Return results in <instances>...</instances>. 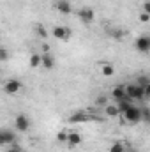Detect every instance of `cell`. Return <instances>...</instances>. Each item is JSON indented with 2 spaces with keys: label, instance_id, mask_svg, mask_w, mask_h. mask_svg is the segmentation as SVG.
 Instances as JSON below:
<instances>
[{
  "label": "cell",
  "instance_id": "6da1fadb",
  "mask_svg": "<svg viewBox=\"0 0 150 152\" xmlns=\"http://www.w3.org/2000/svg\"><path fill=\"white\" fill-rule=\"evenodd\" d=\"M125 90H127V97H129V99H143V97H145V87H141V85H138V83L127 85Z\"/></svg>",
  "mask_w": 150,
  "mask_h": 152
},
{
  "label": "cell",
  "instance_id": "7a4b0ae2",
  "mask_svg": "<svg viewBox=\"0 0 150 152\" xmlns=\"http://www.w3.org/2000/svg\"><path fill=\"white\" fill-rule=\"evenodd\" d=\"M51 34H53L57 39H60V41H69L71 36H73V30H71V28H67V27L55 25V27H53V30H51Z\"/></svg>",
  "mask_w": 150,
  "mask_h": 152
},
{
  "label": "cell",
  "instance_id": "3957f363",
  "mask_svg": "<svg viewBox=\"0 0 150 152\" xmlns=\"http://www.w3.org/2000/svg\"><path fill=\"white\" fill-rule=\"evenodd\" d=\"M124 115V118L127 120V122H131V124H136V122H140L141 120V108H136V106H131Z\"/></svg>",
  "mask_w": 150,
  "mask_h": 152
},
{
  "label": "cell",
  "instance_id": "277c9868",
  "mask_svg": "<svg viewBox=\"0 0 150 152\" xmlns=\"http://www.w3.org/2000/svg\"><path fill=\"white\" fill-rule=\"evenodd\" d=\"M134 48L141 53H147L150 51V37L149 36H140V37L134 41Z\"/></svg>",
  "mask_w": 150,
  "mask_h": 152
},
{
  "label": "cell",
  "instance_id": "5b68a950",
  "mask_svg": "<svg viewBox=\"0 0 150 152\" xmlns=\"http://www.w3.org/2000/svg\"><path fill=\"white\" fill-rule=\"evenodd\" d=\"M78 16H79V20H81L83 23H92V21L95 20V12H94V9H90V7L79 9V11H78Z\"/></svg>",
  "mask_w": 150,
  "mask_h": 152
},
{
  "label": "cell",
  "instance_id": "8992f818",
  "mask_svg": "<svg viewBox=\"0 0 150 152\" xmlns=\"http://www.w3.org/2000/svg\"><path fill=\"white\" fill-rule=\"evenodd\" d=\"M14 126H16L18 131H28V129H30V120H28L27 115L20 113L16 118H14Z\"/></svg>",
  "mask_w": 150,
  "mask_h": 152
},
{
  "label": "cell",
  "instance_id": "52a82bcc",
  "mask_svg": "<svg viewBox=\"0 0 150 152\" xmlns=\"http://www.w3.org/2000/svg\"><path fill=\"white\" fill-rule=\"evenodd\" d=\"M20 90H21V83L18 80H7L4 83V92L5 94H16Z\"/></svg>",
  "mask_w": 150,
  "mask_h": 152
},
{
  "label": "cell",
  "instance_id": "ba28073f",
  "mask_svg": "<svg viewBox=\"0 0 150 152\" xmlns=\"http://www.w3.org/2000/svg\"><path fill=\"white\" fill-rule=\"evenodd\" d=\"M55 9L60 12V14H71L73 12V5L69 0H57L55 2Z\"/></svg>",
  "mask_w": 150,
  "mask_h": 152
},
{
  "label": "cell",
  "instance_id": "9c48e42d",
  "mask_svg": "<svg viewBox=\"0 0 150 152\" xmlns=\"http://www.w3.org/2000/svg\"><path fill=\"white\" fill-rule=\"evenodd\" d=\"M14 140H16L14 133H11V131H7V129H4V131L0 133V143H2V145H14Z\"/></svg>",
  "mask_w": 150,
  "mask_h": 152
},
{
  "label": "cell",
  "instance_id": "30bf717a",
  "mask_svg": "<svg viewBox=\"0 0 150 152\" xmlns=\"http://www.w3.org/2000/svg\"><path fill=\"white\" fill-rule=\"evenodd\" d=\"M111 96L115 97V99H117V101H122V99H125V97H127V90H125V85H117V87H113Z\"/></svg>",
  "mask_w": 150,
  "mask_h": 152
},
{
  "label": "cell",
  "instance_id": "8fae6325",
  "mask_svg": "<svg viewBox=\"0 0 150 152\" xmlns=\"http://www.w3.org/2000/svg\"><path fill=\"white\" fill-rule=\"evenodd\" d=\"M87 120H90V115L85 113V112H78V113L69 117V122H71V124H76V122H87Z\"/></svg>",
  "mask_w": 150,
  "mask_h": 152
},
{
  "label": "cell",
  "instance_id": "7c38bea8",
  "mask_svg": "<svg viewBox=\"0 0 150 152\" xmlns=\"http://www.w3.org/2000/svg\"><path fill=\"white\" fill-rule=\"evenodd\" d=\"M44 69H53L55 67V58H53V55H50V53H42V64H41Z\"/></svg>",
  "mask_w": 150,
  "mask_h": 152
},
{
  "label": "cell",
  "instance_id": "4fadbf2b",
  "mask_svg": "<svg viewBox=\"0 0 150 152\" xmlns=\"http://www.w3.org/2000/svg\"><path fill=\"white\" fill-rule=\"evenodd\" d=\"M81 142H83V140H81L79 133H74V131L69 133V136H67V143H69V147H78Z\"/></svg>",
  "mask_w": 150,
  "mask_h": 152
},
{
  "label": "cell",
  "instance_id": "5bb4252c",
  "mask_svg": "<svg viewBox=\"0 0 150 152\" xmlns=\"http://www.w3.org/2000/svg\"><path fill=\"white\" fill-rule=\"evenodd\" d=\"M28 64H30V67H39L41 64H42V55H39V53H34V55H30V58H28Z\"/></svg>",
  "mask_w": 150,
  "mask_h": 152
},
{
  "label": "cell",
  "instance_id": "9a60e30c",
  "mask_svg": "<svg viewBox=\"0 0 150 152\" xmlns=\"http://www.w3.org/2000/svg\"><path fill=\"white\" fill-rule=\"evenodd\" d=\"M101 73H103V76H113L115 75V67H113L111 64L103 62V64H101Z\"/></svg>",
  "mask_w": 150,
  "mask_h": 152
},
{
  "label": "cell",
  "instance_id": "2e32d148",
  "mask_svg": "<svg viewBox=\"0 0 150 152\" xmlns=\"http://www.w3.org/2000/svg\"><path fill=\"white\" fill-rule=\"evenodd\" d=\"M117 104H118V110H120V113H125V112H127V110H129V108L133 106V104H131V99H129V97H125V99L118 101Z\"/></svg>",
  "mask_w": 150,
  "mask_h": 152
},
{
  "label": "cell",
  "instance_id": "e0dca14e",
  "mask_svg": "<svg viewBox=\"0 0 150 152\" xmlns=\"http://www.w3.org/2000/svg\"><path fill=\"white\" fill-rule=\"evenodd\" d=\"M118 113H120L118 104H108V106H106V115H108V117H117Z\"/></svg>",
  "mask_w": 150,
  "mask_h": 152
},
{
  "label": "cell",
  "instance_id": "ac0fdd59",
  "mask_svg": "<svg viewBox=\"0 0 150 152\" xmlns=\"http://www.w3.org/2000/svg\"><path fill=\"white\" fill-rule=\"evenodd\" d=\"M125 149H127V147H125L124 143H120V142H115L111 147H110V152H125Z\"/></svg>",
  "mask_w": 150,
  "mask_h": 152
},
{
  "label": "cell",
  "instance_id": "d6986e66",
  "mask_svg": "<svg viewBox=\"0 0 150 152\" xmlns=\"http://www.w3.org/2000/svg\"><path fill=\"white\" fill-rule=\"evenodd\" d=\"M141 120L147 122V124H150V108L149 106H143V108H141Z\"/></svg>",
  "mask_w": 150,
  "mask_h": 152
},
{
  "label": "cell",
  "instance_id": "ffe728a7",
  "mask_svg": "<svg viewBox=\"0 0 150 152\" xmlns=\"http://www.w3.org/2000/svg\"><path fill=\"white\" fill-rule=\"evenodd\" d=\"M67 136H69V133L62 129V131H58V133H57V142L64 143V142H67Z\"/></svg>",
  "mask_w": 150,
  "mask_h": 152
},
{
  "label": "cell",
  "instance_id": "44dd1931",
  "mask_svg": "<svg viewBox=\"0 0 150 152\" xmlns=\"http://www.w3.org/2000/svg\"><path fill=\"white\" fill-rule=\"evenodd\" d=\"M36 32H37L39 37H42V39H46L48 36H50V34H48V30H46L44 27H41V25H37V27H36Z\"/></svg>",
  "mask_w": 150,
  "mask_h": 152
},
{
  "label": "cell",
  "instance_id": "7402d4cb",
  "mask_svg": "<svg viewBox=\"0 0 150 152\" xmlns=\"http://www.w3.org/2000/svg\"><path fill=\"white\" fill-rule=\"evenodd\" d=\"M138 85H141V87H147L150 83V80H149V76H138V81H136Z\"/></svg>",
  "mask_w": 150,
  "mask_h": 152
},
{
  "label": "cell",
  "instance_id": "603a6c76",
  "mask_svg": "<svg viewBox=\"0 0 150 152\" xmlns=\"http://www.w3.org/2000/svg\"><path fill=\"white\" fill-rule=\"evenodd\" d=\"M7 58H9L7 48H0V62H7Z\"/></svg>",
  "mask_w": 150,
  "mask_h": 152
},
{
  "label": "cell",
  "instance_id": "cb8c5ba5",
  "mask_svg": "<svg viewBox=\"0 0 150 152\" xmlns=\"http://www.w3.org/2000/svg\"><path fill=\"white\" fill-rule=\"evenodd\" d=\"M95 104H99V106H108V97H104V96H99V97L95 99Z\"/></svg>",
  "mask_w": 150,
  "mask_h": 152
},
{
  "label": "cell",
  "instance_id": "d4e9b609",
  "mask_svg": "<svg viewBox=\"0 0 150 152\" xmlns=\"http://www.w3.org/2000/svg\"><path fill=\"white\" fill-rule=\"evenodd\" d=\"M140 21H141V23H149L150 21V14L149 12H145V11L140 12Z\"/></svg>",
  "mask_w": 150,
  "mask_h": 152
},
{
  "label": "cell",
  "instance_id": "484cf974",
  "mask_svg": "<svg viewBox=\"0 0 150 152\" xmlns=\"http://www.w3.org/2000/svg\"><path fill=\"white\" fill-rule=\"evenodd\" d=\"M143 11H145V12H149V14H150V0H147V2L143 4Z\"/></svg>",
  "mask_w": 150,
  "mask_h": 152
},
{
  "label": "cell",
  "instance_id": "4316f807",
  "mask_svg": "<svg viewBox=\"0 0 150 152\" xmlns=\"http://www.w3.org/2000/svg\"><path fill=\"white\" fill-rule=\"evenodd\" d=\"M145 97H150V83L145 87Z\"/></svg>",
  "mask_w": 150,
  "mask_h": 152
},
{
  "label": "cell",
  "instance_id": "83f0119b",
  "mask_svg": "<svg viewBox=\"0 0 150 152\" xmlns=\"http://www.w3.org/2000/svg\"><path fill=\"white\" fill-rule=\"evenodd\" d=\"M113 36H115V37H117V39H122V32H120V30H117V32H115Z\"/></svg>",
  "mask_w": 150,
  "mask_h": 152
},
{
  "label": "cell",
  "instance_id": "f1b7e54d",
  "mask_svg": "<svg viewBox=\"0 0 150 152\" xmlns=\"http://www.w3.org/2000/svg\"><path fill=\"white\" fill-rule=\"evenodd\" d=\"M7 152H21L20 151V149H18V147H16V145H14V147H12V149H9V151Z\"/></svg>",
  "mask_w": 150,
  "mask_h": 152
},
{
  "label": "cell",
  "instance_id": "f546056e",
  "mask_svg": "<svg viewBox=\"0 0 150 152\" xmlns=\"http://www.w3.org/2000/svg\"><path fill=\"white\" fill-rule=\"evenodd\" d=\"M125 152H138V151H136V149H133V147H127V149H125Z\"/></svg>",
  "mask_w": 150,
  "mask_h": 152
}]
</instances>
